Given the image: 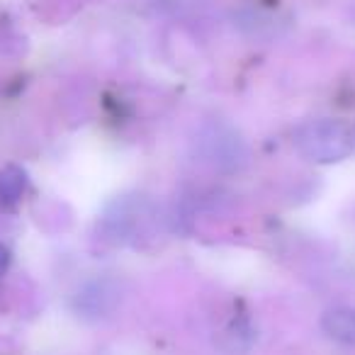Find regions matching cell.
<instances>
[{"mask_svg":"<svg viewBox=\"0 0 355 355\" xmlns=\"http://www.w3.org/2000/svg\"><path fill=\"white\" fill-rule=\"evenodd\" d=\"M292 141L306 161L319 163V166H334L353 156L355 129L343 119L319 117L300 124Z\"/></svg>","mask_w":355,"mask_h":355,"instance_id":"1","label":"cell"},{"mask_svg":"<svg viewBox=\"0 0 355 355\" xmlns=\"http://www.w3.org/2000/svg\"><path fill=\"white\" fill-rule=\"evenodd\" d=\"M202 163L222 173H236L248 163V146L243 137L227 122H207L195 139Z\"/></svg>","mask_w":355,"mask_h":355,"instance_id":"2","label":"cell"},{"mask_svg":"<svg viewBox=\"0 0 355 355\" xmlns=\"http://www.w3.org/2000/svg\"><path fill=\"white\" fill-rule=\"evenodd\" d=\"M119 300H122V292H119L117 282L98 277V280H88L78 287V292L73 295V311L85 321H100L107 319L117 309Z\"/></svg>","mask_w":355,"mask_h":355,"instance_id":"3","label":"cell"},{"mask_svg":"<svg viewBox=\"0 0 355 355\" xmlns=\"http://www.w3.org/2000/svg\"><path fill=\"white\" fill-rule=\"evenodd\" d=\"M321 329L331 340L355 348V306H334L324 311Z\"/></svg>","mask_w":355,"mask_h":355,"instance_id":"4","label":"cell"},{"mask_svg":"<svg viewBox=\"0 0 355 355\" xmlns=\"http://www.w3.org/2000/svg\"><path fill=\"white\" fill-rule=\"evenodd\" d=\"M27 188H30V178H27L25 168L15 166V163L0 168V205L3 207H15L25 198Z\"/></svg>","mask_w":355,"mask_h":355,"instance_id":"5","label":"cell"},{"mask_svg":"<svg viewBox=\"0 0 355 355\" xmlns=\"http://www.w3.org/2000/svg\"><path fill=\"white\" fill-rule=\"evenodd\" d=\"M10 261H12V256H10V251H8V246L0 243V275H6V270L10 268Z\"/></svg>","mask_w":355,"mask_h":355,"instance_id":"6","label":"cell"}]
</instances>
